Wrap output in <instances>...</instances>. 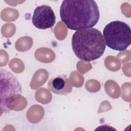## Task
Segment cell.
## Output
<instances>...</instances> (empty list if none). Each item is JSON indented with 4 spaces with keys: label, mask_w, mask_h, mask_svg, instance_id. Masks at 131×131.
Here are the masks:
<instances>
[{
    "label": "cell",
    "mask_w": 131,
    "mask_h": 131,
    "mask_svg": "<svg viewBox=\"0 0 131 131\" xmlns=\"http://www.w3.org/2000/svg\"><path fill=\"white\" fill-rule=\"evenodd\" d=\"M103 36L105 45L114 50L124 51L130 45V28L122 21L115 20L107 24L103 29Z\"/></svg>",
    "instance_id": "3957f363"
},
{
    "label": "cell",
    "mask_w": 131,
    "mask_h": 131,
    "mask_svg": "<svg viewBox=\"0 0 131 131\" xmlns=\"http://www.w3.org/2000/svg\"><path fill=\"white\" fill-rule=\"evenodd\" d=\"M60 17L68 29L78 31L95 26L100 13L95 1L64 0L60 8Z\"/></svg>",
    "instance_id": "6da1fadb"
},
{
    "label": "cell",
    "mask_w": 131,
    "mask_h": 131,
    "mask_svg": "<svg viewBox=\"0 0 131 131\" xmlns=\"http://www.w3.org/2000/svg\"><path fill=\"white\" fill-rule=\"evenodd\" d=\"M48 89L56 94L66 95L71 92L72 85L68 77L59 75L53 77L49 80Z\"/></svg>",
    "instance_id": "8992f818"
},
{
    "label": "cell",
    "mask_w": 131,
    "mask_h": 131,
    "mask_svg": "<svg viewBox=\"0 0 131 131\" xmlns=\"http://www.w3.org/2000/svg\"><path fill=\"white\" fill-rule=\"evenodd\" d=\"M1 116L12 108L16 98L22 93L21 84L17 78L6 70L0 69Z\"/></svg>",
    "instance_id": "277c9868"
},
{
    "label": "cell",
    "mask_w": 131,
    "mask_h": 131,
    "mask_svg": "<svg viewBox=\"0 0 131 131\" xmlns=\"http://www.w3.org/2000/svg\"><path fill=\"white\" fill-rule=\"evenodd\" d=\"M56 21L55 13L51 7L43 5L34 11L32 18L33 25L39 29H47L54 26Z\"/></svg>",
    "instance_id": "5b68a950"
},
{
    "label": "cell",
    "mask_w": 131,
    "mask_h": 131,
    "mask_svg": "<svg viewBox=\"0 0 131 131\" xmlns=\"http://www.w3.org/2000/svg\"><path fill=\"white\" fill-rule=\"evenodd\" d=\"M72 47L79 59L91 61L103 54L106 45L102 33L97 29L91 28L76 31L73 34Z\"/></svg>",
    "instance_id": "7a4b0ae2"
}]
</instances>
